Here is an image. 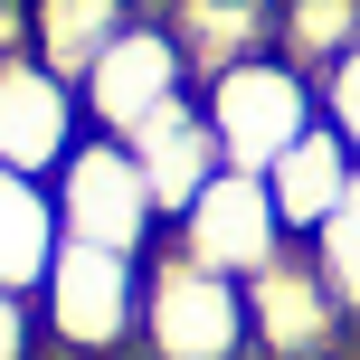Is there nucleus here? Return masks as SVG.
<instances>
[{
    "mask_svg": "<svg viewBox=\"0 0 360 360\" xmlns=\"http://www.w3.org/2000/svg\"><path fill=\"white\" fill-rule=\"evenodd\" d=\"M86 95H76V76L38 67L29 48L0 57V171H29V180H57L67 171V152L86 143Z\"/></svg>",
    "mask_w": 360,
    "mask_h": 360,
    "instance_id": "nucleus-7",
    "label": "nucleus"
},
{
    "mask_svg": "<svg viewBox=\"0 0 360 360\" xmlns=\"http://www.w3.org/2000/svg\"><path fill=\"white\" fill-rule=\"evenodd\" d=\"M133 162H143V180H152V209H162V228L180 209H190L199 190H209L218 171H228V152H218V133H209V114H199V95H180L171 114H152L143 133H133Z\"/></svg>",
    "mask_w": 360,
    "mask_h": 360,
    "instance_id": "nucleus-9",
    "label": "nucleus"
},
{
    "mask_svg": "<svg viewBox=\"0 0 360 360\" xmlns=\"http://www.w3.org/2000/svg\"><path fill=\"white\" fill-rule=\"evenodd\" d=\"M143 360H256L247 285L209 275L199 256H180L171 237L143 256Z\"/></svg>",
    "mask_w": 360,
    "mask_h": 360,
    "instance_id": "nucleus-1",
    "label": "nucleus"
},
{
    "mask_svg": "<svg viewBox=\"0 0 360 360\" xmlns=\"http://www.w3.org/2000/svg\"><path fill=\"white\" fill-rule=\"evenodd\" d=\"M304 247H313V266H323L332 304H342L351 323H360V180H351V199H342V209H332L323 228L304 237Z\"/></svg>",
    "mask_w": 360,
    "mask_h": 360,
    "instance_id": "nucleus-15",
    "label": "nucleus"
},
{
    "mask_svg": "<svg viewBox=\"0 0 360 360\" xmlns=\"http://www.w3.org/2000/svg\"><path fill=\"white\" fill-rule=\"evenodd\" d=\"M0 360H48V323H38V294H0Z\"/></svg>",
    "mask_w": 360,
    "mask_h": 360,
    "instance_id": "nucleus-17",
    "label": "nucleus"
},
{
    "mask_svg": "<svg viewBox=\"0 0 360 360\" xmlns=\"http://www.w3.org/2000/svg\"><path fill=\"white\" fill-rule=\"evenodd\" d=\"M57 218H67L76 247H124V256H152L162 247V209H152V180L114 133H86L57 171Z\"/></svg>",
    "mask_w": 360,
    "mask_h": 360,
    "instance_id": "nucleus-4",
    "label": "nucleus"
},
{
    "mask_svg": "<svg viewBox=\"0 0 360 360\" xmlns=\"http://www.w3.org/2000/svg\"><path fill=\"white\" fill-rule=\"evenodd\" d=\"M67 247V218H57V180L0 171V294H38Z\"/></svg>",
    "mask_w": 360,
    "mask_h": 360,
    "instance_id": "nucleus-12",
    "label": "nucleus"
},
{
    "mask_svg": "<svg viewBox=\"0 0 360 360\" xmlns=\"http://www.w3.org/2000/svg\"><path fill=\"white\" fill-rule=\"evenodd\" d=\"M360 48V0H275V57L323 76L332 57Z\"/></svg>",
    "mask_w": 360,
    "mask_h": 360,
    "instance_id": "nucleus-14",
    "label": "nucleus"
},
{
    "mask_svg": "<svg viewBox=\"0 0 360 360\" xmlns=\"http://www.w3.org/2000/svg\"><path fill=\"white\" fill-rule=\"evenodd\" d=\"M152 19L171 29V48L190 57V76H199V86L275 48V0H162Z\"/></svg>",
    "mask_w": 360,
    "mask_h": 360,
    "instance_id": "nucleus-10",
    "label": "nucleus"
},
{
    "mask_svg": "<svg viewBox=\"0 0 360 360\" xmlns=\"http://www.w3.org/2000/svg\"><path fill=\"white\" fill-rule=\"evenodd\" d=\"M247 323H256V360H332V351H342V332H351V313L332 304L313 247L294 237L275 266L247 275Z\"/></svg>",
    "mask_w": 360,
    "mask_h": 360,
    "instance_id": "nucleus-8",
    "label": "nucleus"
},
{
    "mask_svg": "<svg viewBox=\"0 0 360 360\" xmlns=\"http://www.w3.org/2000/svg\"><path fill=\"white\" fill-rule=\"evenodd\" d=\"M313 95H323V124L360 152V48H351V57H332V67L313 76Z\"/></svg>",
    "mask_w": 360,
    "mask_h": 360,
    "instance_id": "nucleus-16",
    "label": "nucleus"
},
{
    "mask_svg": "<svg viewBox=\"0 0 360 360\" xmlns=\"http://www.w3.org/2000/svg\"><path fill=\"white\" fill-rule=\"evenodd\" d=\"M351 180H360V152H351L332 124H313L304 143H294L285 162L266 171V190H275V218H285V237H313V228H323V218L351 199Z\"/></svg>",
    "mask_w": 360,
    "mask_h": 360,
    "instance_id": "nucleus-11",
    "label": "nucleus"
},
{
    "mask_svg": "<svg viewBox=\"0 0 360 360\" xmlns=\"http://www.w3.org/2000/svg\"><path fill=\"white\" fill-rule=\"evenodd\" d=\"M76 95H86V124H95V133L133 143L152 114H171L180 95H190V57L171 48V29H162V19H133V29L114 38V48L95 57L86 76H76Z\"/></svg>",
    "mask_w": 360,
    "mask_h": 360,
    "instance_id": "nucleus-6",
    "label": "nucleus"
},
{
    "mask_svg": "<svg viewBox=\"0 0 360 360\" xmlns=\"http://www.w3.org/2000/svg\"><path fill=\"white\" fill-rule=\"evenodd\" d=\"M199 114H209L228 171H256V180H266L313 124H323V95H313L304 67H285V57L266 48V57H247V67L209 76V86H199Z\"/></svg>",
    "mask_w": 360,
    "mask_h": 360,
    "instance_id": "nucleus-3",
    "label": "nucleus"
},
{
    "mask_svg": "<svg viewBox=\"0 0 360 360\" xmlns=\"http://www.w3.org/2000/svg\"><path fill=\"white\" fill-rule=\"evenodd\" d=\"M19 10H29V57L57 67V76H86L133 19H152V10H133V0H19Z\"/></svg>",
    "mask_w": 360,
    "mask_h": 360,
    "instance_id": "nucleus-13",
    "label": "nucleus"
},
{
    "mask_svg": "<svg viewBox=\"0 0 360 360\" xmlns=\"http://www.w3.org/2000/svg\"><path fill=\"white\" fill-rule=\"evenodd\" d=\"M162 237H171L180 256H199L209 275H237V285L294 247V237H285V218H275V190H266L256 171H218V180H209V190H199L190 209L171 218Z\"/></svg>",
    "mask_w": 360,
    "mask_h": 360,
    "instance_id": "nucleus-5",
    "label": "nucleus"
},
{
    "mask_svg": "<svg viewBox=\"0 0 360 360\" xmlns=\"http://www.w3.org/2000/svg\"><path fill=\"white\" fill-rule=\"evenodd\" d=\"M38 323L57 360H124L143 342V256L124 247H57L48 285H38Z\"/></svg>",
    "mask_w": 360,
    "mask_h": 360,
    "instance_id": "nucleus-2",
    "label": "nucleus"
}]
</instances>
